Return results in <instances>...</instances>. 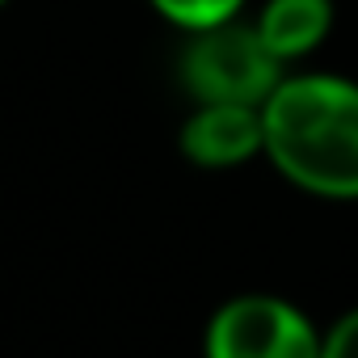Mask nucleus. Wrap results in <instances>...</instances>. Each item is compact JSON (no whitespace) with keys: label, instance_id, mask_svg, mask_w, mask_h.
I'll return each mask as SVG.
<instances>
[{"label":"nucleus","instance_id":"0eeeda50","mask_svg":"<svg viewBox=\"0 0 358 358\" xmlns=\"http://www.w3.org/2000/svg\"><path fill=\"white\" fill-rule=\"evenodd\" d=\"M320 358H358V308H350L345 316H337L329 324Z\"/></svg>","mask_w":358,"mask_h":358},{"label":"nucleus","instance_id":"f257e3e1","mask_svg":"<svg viewBox=\"0 0 358 358\" xmlns=\"http://www.w3.org/2000/svg\"><path fill=\"white\" fill-rule=\"evenodd\" d=\"M262 152L291 186L354 203L358 199V85L329 72L282 76L262 106Z\"/></svg>","mask_w":358,"mask_h":358},{"label":"nucleus","instance_id":"7ed1b4c3","mask_svg":"<svg viewBox=\"0 0 358 358\" xmlns=\"http://www.w3.org/2000/svg\"><path fill=\"white\" fill-rule=\"evenodd\" d=\"M320 345L303 308L257 291L220 303L203 333V358H320Z\"/></svg>","mask_w":358,"mask_h":358},{"label":"nucleus","instance_id":"39448f33","mask_svg":"<svg viewBox=\"0 0 358 358\" xmlns=\"http://www.w3.org/2000/svg\"><path fill=\"white\" fill-rule=\"evenodd\" d=\"M253 30L278 64L303 59L333 30V0H266Z\"/></svg>","mask_w":358,"mask_h":358},{"label":"nucleus","instance_id":"20e7f679","mask_svg":"<svg viewBox=\"0 0 358 358\" xmlns=\"http://www.w3.org/2000/svg\"><path fill=\"white\" fill-rule=\"evenodd\" d=\"M266 143L257 106H199L177 135L182 156L199 169H236Z\"/></svg>","mask_w":358,"mask_h":358},{"label":"nucleus","instance_id":"423d86ee","mask_svg":"<svg viewBox=\"0 0 358 358\" xmlns=\"http://www.w3.org/2000/svg\"><path fill=\"white\" fill-rule=\"evenodd\" d=\"M241 5H245V0H152V9L160 17H169L173 26H182L190 34L224 26V22H236Z\"/></svg>","mask_w":358,"mask_h":358},{"label":"nucleus","instance_id":"f03ea898","mask_svg":"<svg viewBox=\"0 0 358 358\" xmlns=\"http://www.w3.org/2000/svg\"><path fill=\"white\" fill-rule=\"evenodd\" d=\"M182 85L199 106H266L282 85V64L253 26L224 22L199 30L182 51Z\"/></svg>","mask_w":358,"mask_h":358}]
</instances>
